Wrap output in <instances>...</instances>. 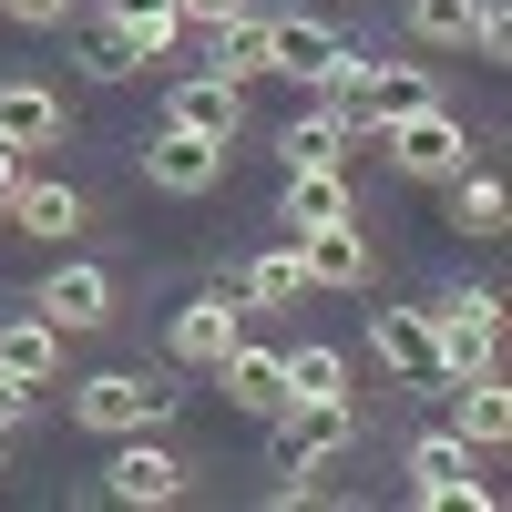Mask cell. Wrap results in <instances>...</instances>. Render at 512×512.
Wrapping results in <instances>:
<instances>
[{"label":"cell","mask_w":512,"mask_h":512,"mask_svg":"<svg viewBox=\"0 0 512 512\" xmlns=\"http://www.w3.org/2000/svg\"><path fill=\"white\" fill-rule=\"evenodd\" d=\"M236 338H246V297H236V287H205V297L175 308V359H185V369H216Z\"/></svg>","instance_id":"obj_6"},{"label":"cell","mask_w":512,"mask_h":512,"mask_svg":"<svg viewBox=\"0 0 512 512\" xmlns=\"http://www.w3.org/2000/svg\"><path fill=\"white\" fill-rule=\"evenodd\" d=\"M216 369H226V400H236L246 420H277V410H287V349H246V338H236Z\"/></svg>","instance_id":"obj_15"},{"label":"cell","mask_w":512,"mask_h":512,"mask_svg":"<svg viewBox=\"0 0 512 512\" xmlns=\"http://www.w3.org/2000/svg\"><path fill=\"white\" fill-rule=\"evenodd\" d=\"M410 492H420V502H472V512L492 502V492L472 482V441H461V431H420V441H410Z\"/></svg>","instance_id":"obj_9"},{"label":"cell","mask_w":512,"mask_h":512,"mask_svg":"<svg viewBox=\"0 0 512 512\" xmlns=\"http://www.w3.org/2000/svg\"><path fill=\"white\" fill-rule=\"evenodd\" d=\"M236 11H246V0H175L185 31H216V21H236Z\"/></svg>","instance_id":"obj_30"},{"label":"cell","mask_w":512,"mask_h":512,"mask_svg":"<svg viewBox=\"0 0 512 512\" xmlns=\"http://www.w3.org/2000/svg\"><path fill=\"white\" fill-rule=\"evenodd\" d=\"M216 175H226V144L185 134V123H164V134L144 144V185H154V195H205Z\"/></svg>","instance_id":"obj_7"},{"label":"cell","mask_w":512,"mask_h":512,"mask_svg":"<svg viewBox=\"0 0 512 512\" xmlns=\"http://www.w3.org/2000/svg\"><path fill=\"white\" fill-rule=\"evenodd\" d=\"M441 390H451V431L472 441V451H502V441H512V390H502L492 369H472V379H441Z\"/></svg>","instance_id":"obj_13"},{"label":"cell","mask_w":512,"mask_h":512,"mask_svg":"<svg viewBox=\"0 0 512 512\" xmlns=\"http://www.w3.org/2000/svg\"><path fill=\"white\" fill-rule=\"evenodd\" d=\"M21 185V144H0V195H11Z\"/></svg>","instance_id":"obj_31"},{"label":"cell","mask_w":512,"mask_h":512,"mask_svg":"<svg viewBox=\"0 0 512 512\" xmlns=\"http://www.w3.org/2000/svg\"><path fill=\"white\" fill-rule=\"evenodd\" d=\"M328 216H359V195H349V175H338V164H287V195H277V226L297 236V226H328Z\"/></svg>","instance_id":"obj_16"},{"label":"cell","mask_w":512,"mask_h":512,"mask_svg":"<svg viewBox=\"0 0 512 512\" xmlns=\"http://www.w3.org/2000/svg\"><path fill=\"white\" fill-rule=\"evenodd\" d=\"M62 369V328L52 318H0V379H21V390H41V379H52Z\"/></svg>","instance_id":"obj_18"},{"label":"cell","mask_w":512,"mask_h":512,"mask_svg":"<svg viewBox=\"0 0 512 512\" xmlns=\"http://www.w3.org/2000/svg\"><path fill=\"white\" fill-rule=\"evenodd\" d=\"M287 390H349V359L308 338V349H287Z\"/></svg>","instance_id":"obj_26"},{"label":"cell","mask_w":512,"mask_h":512,"mask_svg":"<svg viewBox=\"0 0 512 512\" xmlns=\"http://www.w3.org/2000/svg\"><path fill=\"white\" fill-rule=\"evenodd\" d=\"M451 226H461V236H502V226H512L502 175H472V164H461V175H451Z\"/></svg>","instance_id":"obj_22"},{"label":"cell","mask_w":512,"mask_h":512,"mask_svg":"<svg viewBox=\"0 0 512 512\" xmlns=\"http://www.w3.org/2000/svg\"><path fill=\"white\" fill-rule=\"evenodd\" d=\"M349 431H359V400H349V390H287V410H277V441H287L297 461L349 451Z\"/></svg>","instance_id":"obj_5"},{"label":"cell","mask_w":512,"mask_h":512,"mask_svg":"<svg viewBox=\"0 0 512 512\" xmlns=\"http://www.w3.org/2000/svg\"><path fill=\"white\" fill-rule=\"evenodd\" d=\"M205 72L236 82V93H246V82H267V21H256V11L216 21V31H205Z\"/></svg>","instance_id":"obj_19"},{"label":"cell","mask_w":512,"mask_h":512,"mask_svg":"<svg viewBox=\"0 0 512 512\" xmlns=\"http://www.w3.org/2000/svg\"><path fill=\"white\" fill-rule=\"evenodd\" d=\"M482 21V0H410V41H431V52H461Z\"/></svg>","instance_id":"obj_25"},{"label":"cell","mask_w":512,"mask_h":512,"mask_svg":"<svg viewBox=\"0 0 512 512\" xmlns=\"http://www.w3.org/2000/svg\"><path fill=\"white\" fill-rule=\"evenodd\" d=\"M338 52H349V31H328V21H308V11H277V21H267V72H287V82H318Z\"/></svg>","instance_id":"obj_12"},{"label":"cell","mask_w":512,"mask_h":512,"mask_svg":"<svg viewBox=\"0 0 512 512\" xmlns=\"http://www.w3.org/2000/svg\"><path fill=\"white\" fill-rule=\"evenodd\" d=\"M472 52H482V62H512V11H502V0H482V21H472Z\"/></svg>","instance_id":"obj_28"},{"label":"cell","mask_w":512,"mask_h":512,"mask_svg":"<svg viewBox=\"0 0 512 512\" xmlns=\"http://www.w3.org/2000/svg\"><path fill=\"white\" fill-rule=\"evenodd\" d=\"M0 236H11V216H0Z\"/></svg>","instance_id":"obj_32"},{"label":"cell","mask_w":512,"mask_h":512,"mask_svg":"<svg viewBox=\"0 0 512 512\" xmlns=\"http://www.w3.org/2000/svg\"><path fill=\"white\" fill-rule=\"evenodd\" d=\"M103 492L134 502V512H164V502H185V461L164 441H144V431H123V451L103 461Z\"/></svg>","instance_id":"obj_4"},{"label":"cell","mask_w":512,"mask_h":512,"mask_svg":"<svg viewBox=\"0 0 512 512\" xmlns=\"http://www.w3.org/2000/svg\"><path fill=\"white\" fill-rule=\"evenodd\" d=\"M297 267H308V287H369V236H359V216L297 226Z\"/></svg>","instance_id":"obj_11"},{"label":"cell","mask_w":512,"mask_h":512,"mask_svg":"<svg viewBox=\"0 0 512 512\" xmlns=\"http://www.w3.org/2000/svg\"><path fill=\"white\" fill-rule=\"evenodd\" d=\"M226 287L246 297V308H297V297H308V267H297V246H267V256H246Z\"/></svg>","instance_id":"obj_20"},{"label":"cell","mask_w":512,"mask_h":512,"mask_svg":"<svg viewBox=\"0 0 512 512\" xmlns=\"http://www.w3.org/2000/svg\"><path fill=\"white\" fill-rule=\"evenodd\" d=\"M31 308L52 318L62 338H82V328H103V318H113V277H103V267H82V256H72V267H52V277L31 287Z\"/></svg>","instance_id":"obj_8"},{"label":"cell","mask_w":512,"mask_h":512,"mask_svg":"<svg viewBox=\"0 0 512 512\" xmlns=\"http://www.w3.org/2000/svg\"><path fill=\"white\" fill-rule=\"evenodd\" d=\"M103 31H113V41H134V52L154 62L185 21H175V0H103Z\"/></svg>","instance_id":"obj_23"},{"label":"cell","mask_w":512,"mask_h":512,"mask_svg":"<svg viewBox=\"0 0 512 512\" xmlns=\"http://www.w3.org/2000/svg\"><path fill=\"white\" fill-rule=\"evenodd\" d=\"M431 349H441V379L492 369V349H502V297H492V287H472V297H431Z\"/></svg>","instance_id":"obj_3"},{"label":"cell","mask_w":512,"mask_h":512,"mask_svg":"<svg viewBox=\"0 0 512 512\" xmlns=\"http://www.w3.org/2000/svg\"><path fill=\"white\" fill-rule=\"evenodd\" d=\"M82 72H93V82H134L144 52H134V41H113V31H93V41H82Z\"/></svg>","instance_id":"obj_27"},{"label":"cell","mask_w":512,"mask_h":512,"mask_svg":"<svg viewBox=\"0 0 512 512\" xmlns=\"http://www.w3.org/2000/svg\"><path fill=\"white\" fill-rule=\"evenodd\" d=\"M0 11H11L21 31H62V21H72V0H0Z\"/></svg>","instance_id":"obj_29"},{"label":"cell","mask_w":512,"mask_h":512,"mask_svg":"<svg viewBox=\"0 0 512 512\" xmlns=\"http://www.w3.org/2000/svg\"><path fill=\"white\" fill-rule=\"evenodd\" d=\"M175 400H185V390H175V379H154V369H103V379H82V390H72V420H82V431H103V441H123V431H154Z\"/></svg>","instance_id":"obj_1"},{"label":"cell","mask_w":512,"mask_h":512,"mask_svg":"<svg viewBox=\"0 0 512 512\" xmlns=\"http://www.w3.org/2000/svg\"><path fill=\"white\" fill-rule=\"evenodd\" d=\"M369 349L390 359L400 379H431V390H441V349H431V308H379V318H369Z\"/></svg>","instance_id":"obj_17"},{"label":"cell","mask_w":512,"mask_h":512,"mask_svg":"<svg viewBox=\"0 0 512 512\" xmlns=\"http://www.w3.org/2000/svg\"><path fill=\"white\" fill-rule=\"evenodd\" d=\"M349 144H359V134H349L328 103H318V113H297L287 134H277V154H287V164H349Z\"/></svg>","instance_id":"obj_24"},{"label":"cell","mask_w":512,"mask_h":512,"mask_svg":"<svg viewBox=\"0 0 512 512\" xmlns=\"http://www.w3.org/2000/svg\"><path fill=\"white\" fill-rule=\"evenodd\" d=\"M164 123H185V134H205V144H236L246 134V93L216 82V72H185L175 93H164Z\"/></svg>","instance_id":"obj_10"},{"label":"cell","mask_w":512,"mask_h":512,"mask_svg":"<svg viewBox=\"0 0 512 512\" xmlns=\"http://www.w3.org/2000/svg\"><path fill=\"white\" fill-rule=\"evenodd\" d=\"M379 144H390V164L410 185H451L461 164H472V134H461V113H441V103H420V113H400V123H379Z\"/></svg>","instance_id":"obj_2"},{"label":"cell","mask_w":512,"mask_h":512,"mask_svg":"<svg viewBox=\"0 0 512 512\" xmlns=\"http://www.w3.org/2000/svg\"><path fill=\"white\" fill-rule=\"evenodd\" d=\"M0 144H62V93H41V82H0Z\"/></svg>","instance_id":"obj_21"},{"label":"cell","mask_w":512,"mask_h":512,"mask_svg":"<svg viewBox=\"0 0 512 512\" xmlns=\"http://www.w3.org/2000/svg\"><path fill=\"white\" fill-rule=\"evenodd\" d=\"M0 216H11V236H82V195L72 185H52V175H21L11 195H0Z\"/></svg>","instance_id":"obj_14"}]
</instances>
